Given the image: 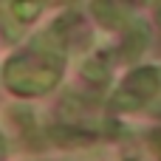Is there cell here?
<instances>
[{"label": "cell", "instance_id": "3957f363", "mask_svg": "<svg viewBox=\"0 0 161 161\" xmlns=\"http://www.w3.org/2000/svg\"><path fill=\"white\" fill-rule=\"evenodd\" d=\"M147 42H150L147 25H144L142 20H130V23H127V31H125V37H122V45H119V57H122L125 62H133V59H139V57L144 54Z\"/></svg>", "mask_w": 161, "mask_h": 161}, {"label": "cell", "instance_id": "7a4b0ae2", "mask_svg": "<svg viewBox=\"0 0 161 161\" xmlns=\"http://www.w3.org/2000/svg\"><path fill=\"white\" fill-rule=\"evenodd\" d=\"M122 88L130 91L133 96H139L142 102H147V99H153L161 91V71L158 68H139V71H133L125 79Z\"/></svg>", "mask_w": 161, "mask_h": 161}, {"label": "cell", "instance_id": "9c48e42d", "mask_svg": "<svg viewBox=\"0 0 161 161\" xmlns=\"http://www.w3.org/2000/svg\"><path fill=\"white\" fill-rule=\"evenodd\" d=\"M150 142L156 144V150H158V158H161V130H153V133H150Z\"/></svg>", "mask_w": 161, "mask_h": 161}, {"label": "cell", "instance_id": "30bf717a", "mask_svg": "<svg viewBox=\"0 0 161 161\" xmlns=\"http://www.w3.org/2000/svg\"><path fill=\"white\" fill-rule=\"evenodd\" d=\"M6 153V142H3V136H0V156Z\"/></svg>", "mask_w": 161, "mask_h": 161}, {"label": "cell", "instance_id": "ba28073f", "mask_svg": "<svg viewBox=\"0 0 161 161\" xmlns=\"http://www.w3.org/2000/svg\"><path fill=\"white\" fill-rule=\"evenodd\" d=\"M11 11H14V17H17L20 23H31V20L42 11V3H40V0H25V3H23V0H14V3H11Z\"/></svg>", "mask_w": 161, "mask_h": 161}, {"label": "cell", "instance_id": "8fae6325", "mask_svg": "<svg viewBox=\"0 0 161 161\" xmlns=\"http://www.w3.org/2000/svg\"><path fill=\"white\" fill-rule=\"evenodd\" d=\"M158 23H161V8H158Z\"/></svg>", "mask_w": 161, "mask_h": 161}, {"label": "cell", "instance_id": "8992f818", "mask_svg": "<svg viewBox=\"0 0 161 161\" xmlns=\"http://www.w3.org/2000/svg\"><path fill=\"white\" fill-rule=\"evenodd\" d=\"M82 76H85L88 82L105 85V82H110V68L105 65V59L93 57V59H85V62H82Z\"/></svg>", "mask_w": 161, "mask_h": 161}, {"label": "cell", "instance_id": "5b68a950", "mask_svg": "<svg viewBox=\"0 0 161 161\" xmlns=\"http://www.w3.org/2000/svg\"><path fill=\"white\" fill-rule=\"evenodd\" d=\"M91 11H93V17H96L105 28H119V25L127 23L125 11H122L116 3H108V0H96V3L91 6Z\"/></svg>", "mask_w": 161, "mask_h": 161}, {"label": "cell", "instance_id": "52a82bcc", "mask_svg": "<svg viewBox=\"0 0 161 161\" xmlns=\"http://www.w3.org/2000/svg\"><path fill=\"white\" fill-rule=\"evenodd\" d=\"M144 102L139 99V96H133L130 91H125V88H119L113 96H110V110L113 113H133V110H139Z\"/></svg>", "mask_w": 161, "mask_h": 161}, {"label": "cell", "instance_id": "6da1fadb", "mask_svg": "<svg viewBox=\"0 0 161 161\" xmlns=\"http://www.w3.org/2000/svg\"><path fill=\"white\" fill-rule=\"evenodd\" d=\"M59 71H62V59H59V51L51 48L42 37L34 40L31 45V54L25 57H14L6 71H3V79L6 85L20 93V96H40L45 91H51L59 79Z\"/></svg>", "mask_w": 161, "mask_h": 161}, {"label": "cell", "instance_id": "277c9868", "mask_svg": "<svg viewBox=\"0 0 161 161\" xmlns=\"http://www.w3.org/2000/svg\"><path fill=\"white\" fill-rule=\"evenodd\" d=\"M45 136L59 144V147H74V144H91L96 139L93 130H85V127H76V125H54L45 130Z\"/></svg>", "mask_w": 161, "mask_h": 161}]
</instances>
